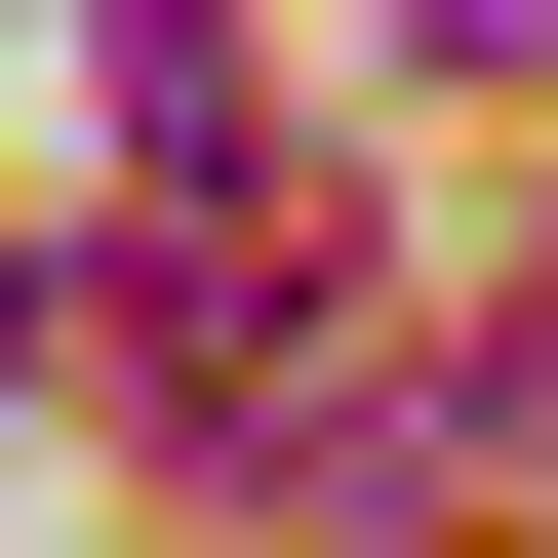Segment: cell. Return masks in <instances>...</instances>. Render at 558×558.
<instances>
[{"mask_svg":"<svg viewBox=\"0 0 558 558\" xmlns=\"http://www.w3.org/2000/svg\"><path fill=\"white\" fill-rule=\"evenodd\" d=\"M399 40H439V81H558V0H399Z\"/></svg>","mask_w":558,"mask_h":558,"instance_id":"cell-1","label":"cell"}]
</instances>
